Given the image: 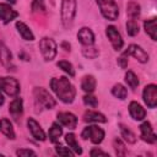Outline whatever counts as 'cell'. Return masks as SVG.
<instances>
[{
  "mask_svg": "<svg viewBox=\"0 0 157 157\" xmlns=\"http://www.w3.org/2000/svg\"><path fill=\"white\" fill-rule=\"evenodd\" d=\"M50 88L54 91L56 97L64 103H71L76 96V90L71 85L67 77H53L50 80Z\"/></svg>",
  "mask_w": 157,
  "mask_h": 157,
  "instance_id": "obj_1",
  "label": "cell"
},
{
  "mask_svg": "<svg viewBox=\"0 0 157 157\" xmlns=\"http://www.w3.org/2000/svg\"><path fill=\"white\" fill-rule=\"evenodd\" d=\"M76 15V0H63L61 2V22L65 28H70Z\"/></svg>",
  "mask_w": 157,
  "mask_h": 157,
  "instance_id": "obj_2",
  "label": "cell"
},
{
  "mask_svg": "<svg viewBox=\"0 0 157 157\" xmlns=\"http://www.w3.org/2000/svg\"><path fill=\"white\" fill-rule=\"evenodd\" d=\"M33 96H34V99L37 102V104L42 105L43 108L45 109H52L55 107L56 102L55 99L49 94V92L47 90H44L43 87H36L33 90Z\"/></svg>",
  "mask_w": 157,
  "mask_h": 157,
  "instance_id": "obj_3",
  "label": "cell"
},
{
  "mask_svg": "<svg viewBox=\"0 0 157 157\" xmlns=\"http://www.w3.org/2000/svg\"><path fill=\"white\" fill-rule=\"evenodd\" d=\"M97 4L99 5L101 12L105 18L110 21H115L118 18L119 9L114 0H97Z\"/></svg>",
  "mask_w": 157,
  "mask_h": 157,
  "instance_id": "obj_4",
  "label": "cell"
},
{
  "mask_svg": "<svg viewBox=\"0 0 157 157\" xmlns=\"http://www.w3.org/2000/svg\"><path fill=\"white\" fill-rule=\"evenodd\" d=\"M39 49L45 61H50L56 55V43L52 38H42L39 40Z\"/></svg>",
  "mask_w": 157,
  "mask_h": 157,
  "instance_id": "obj_5",
  "label": "cell"
},
{
  "mask_svg": "<svg viewBox=\"0 0 157 157\" xmlns=\"http://www.w3.org/2000/svg\"><path fill=\"white\" fill-rule=\"evenodd\" d=\"M81 137L85 140L90 139L93 144H101L104 137V131H103V129H101L96 125L86 126L81 132Z\"/></svg>",
  "mask_w": 157,
  "mask_h": 157,
  "instance_id": "obj_6",
  "label": "cell"
},
{
  "mask_svg": "<svg viewBox=\"0 0 157 157\" xmlns=\"http://www.w3.org/2000/svg\"><path fill=\"white\" fill-rule=\"evenodd\" d=\"M0 88L9 96H16L20 92V83L13 77H0Z\"/></svg>",
  "mask_w": 157,
  "mask_h": 157,
  "instance_id": "obj_7",
  "label": "cell"
},
{
  "mask_svg": "<svg viewBox=\"0 0 157 157\" xmlns=\"http://www.w3.org/2000/svg\"><path fill=\"white\" fill-rule=\"evenodd\" d=\"M142 97H144V102L147 104L148 108H155L157 105V86L153 83L147 85L144 88Z\"/></svg>",
  "mask_w": 157,
  "mask_h": 157,
  "instance_id": "obj_8",
  "label": "cell"
},
{
  "mask_svg": "<svg viewBox=\"0 0 157 157\" xmlns=\"http://www.w3.org/2000/svg\"><path fill=\"white\" fill-rule=\"evenodd\" d=\"M0 63L4 67H6V70H15V66L12 64V54L2 42H0Z\"/></svg>",
  "mask_w": 157,
  "mask_h": 157,
  "instance_id": "obj_9",
  "label": "cell"
},
{
  "mask_svg": "<svg viewBox=\"0 0 157 157\" xmlns=\"http://www.w3.org/2000/svg\"><path fill=\"white\" fill-rule=\"evenodd\" d=\"M107 36H108V38H109V40H110V43H112V45L115 50H120L123 48L121 36L114 26H108L107 27Z\"/></svg>",
  "mask_w": 157,
  "mask_h": 157,
  "instance_id": "obj_10",
  "label": "cell"
},
{
  "mask_svg": "<svg viewBox=\"0 0 157 157\" xmlns=\"http://www.w3.org/2000/svg\"><path fill=\"white\" fill-rule=\"evenodd\" d=\"M140 131H141V139L148 144H155L157 137H156V134L153 132L152 130V126L148 121H144L141 125H140Z\"/></svg>",
  "mask_w": 157,
  "mask_h": 157,
  "instance_id": "obj_11",
  "label": "cell"
},
{
  "mask_svg": "<svg viewBox=\"0 0 157 157\" xmlns=\"http://www.w3.org/2000/svg\"><path fill=\"white\" fill-rule=\"evenodd\" d=\"M17 16H18V12L15 11L10 5H7V4H0V20L4 23L11 22Z\"/></svg>",
  "mask_w": 157,
  "mask_h": 157,
  "instance_id": "obj_12",
  "label": "cell"
},
{
  "mask_svg": "<svg viewBox=\"0 0 157 157\" xmlns=\"http://www.w3.org/2000/svg\"><path fill=\"white\" fill-rule=\"evenodd\" d=\"M58 120L60 124H63L64 126L69 128V129H75L77 125V118L69 112H60L58 113Z\"/></svg>",
  "mask_w": 157,
  "mask_h": 157,
  "instance_id": "obj_13",
  "label": "cell"
},
{
  "mask_svg": "<svg viewBox=\"0 0 157 157\" xmlns=\"http://www.w3.org/2000/svg\"><path fill=\"white\" fill-rule=\"evenodd\" d=\"M27 125H28V129H29L32 136H33L36 140H39V141H44V140H45V134H44L43 129L40 128V125H39L33 118H28Z\"/></svg>",
  "mask_w": 157,
  "mask_h": 157,
  "instance_id": "obj_14",
  "label": "cell"
},
{
  "mask_svg": "<svg viewBox=\"0 0 157 157\" xmlns=\"http://www.w3.org/2000/svg\"><path fill=\"white\" fill-rule=\"evenodd\" d=\"M9 112L12 115V118L18 123L21 120L22 113H23V107H22V98H15L10 104H9Z\"/></svg>",
  "mask_w": 157,
  "mask_h": 157,
  "instance_id": "obj_15",
  "label": "cell"
},
{
  "mask_svg": "<svg viewBox=\"0 0 157 157\" xmlns=\"http://www.w3.org/2000/svg\"><path fill=\"white\" fill-rule=\"evenodd\" d=\"M128 52H129V55H132L140 63H147L148 60V54L136 44H130L128 47Z\"/></svg>",
  "mask_w": 157,
  "mask_h": 157,
  "instance_id": "obj_16",
  "label": "cell"
},
{
  "mask_svg": "<svg viewBox=\"0 0 157 157\" xmlns=\"http://www.w3.org/2000/svg\"><path fill=\"white\" fill-rule=\"evenodd\" d=\"M77 38H78L80 43L83 44V45H92V44L94 43V34H93V32H92L90 28H87V27H82V28L78 31Z\"/></svg>",
  "mask_w": 157,
  "mask_h": 157,
  "instance_id": "obj_17",
  "label": "cell"
},
{
  "mask_svg": "<svg viewBox=\"0 0 157 157\" xmlns=\"http://www.w3.org/2000/svg\"><path fill=\"white\" fill-rule=\"evenodd\" d=\"M129 113H130L131 118L135 119V120H142L146 117V110L142 108L141 104H139L135 101L130 102V104H129Z\"/></svg>",
  "mask_w": 157,
  "mask_h": 157,
  "instance_id": "obj_18",
  "label": "cell"
},
{
  "mask_svg": "<svg viewBox=\"0 0 157 157\" xmlns=\"http://www.w3.org/2000/svg\"><path fill=\"white\" fill-rule=\"evenodd\" d=\"M0 131H1L5 136H7L9 139H11V140L15 139V131H13L12 124H11L10 120L6 119V118L0 119Z\"/></svg>",
  "mask_w": 157,
  "mask_h": 157,
  "instance_id": "obj_19",
  "label": "cell"
},
{
  "mask_svg": "<svg viewBox=\"0 0 157 157\" xmlns=\"http://www.w3.org/2000/svg\"><path fill=\"white\" fill-rule=\"evenodd\" d=\"M83 120L86 123H91V121H94V123H105L107 121V118L102 113L88 110V112H86L83 114Z\"/></svg>",
  "mask_w": 157,
  "mask_h": 157,
  "instance_id": "obj_20",
  "label": "cell"
},
{
  "mask_svg": "<svg viewBox=\"0 0 157 157\" xmlns=\"http://www.w3.org/2000/svg\"><path fill=\"white\" fill-rule=\"evenodd\" d=\"M16 28L18 31V33L21 34V37L25 39V40H33L34 39V36L32 33V31L28 28V26L21 21H17L16 22Z\"/></svg>",
  "mask_w": 157,
  "mask_h": 157,
  "instance_id": "obj_21",
  "label": "cell"
},
{
  "mask_svg": "<svg viewBox=\"0 0 157 157\" xmlns=\"http://www.w3.org/2000/svg\"><path fill=\"white\" fill-rule=\"evenodd\" d=\"M81 88L87 92V93H91L94 91L96 88V78L92 76V75H86L82 77V81H81Z\"/></svg>",
  "mask_w": 157,
  "mask_h": 157,
  "instance_id": "obj_22",
  "label": "cell"
},
{
  "mask_svg": "<svg viewBox=\"0 0 157 157\" xmlns=\"http://www.w3.org/2000/svg\"><path fill=\"white\" fill-rule=\"evenodd\" d=\"M141 7L137 2L135 1H129L126 5V15L130 17V20H136L140 16Z\"/></svg>",
  "mask_w": 157,
  "mask_h": 157,
  "instance_id": "obj_23",
  "label": "cell"
},
{
  "mask_svg": "<svg viewBox=\"0 0 157 157\" xmlns=\"http://www.w3.org/2000/svg\"><path fill=\"white\" fill-rule=\"evenodd\" d=\"M65 141L67 142V145H69V147L74 151V153H76V155H81L82 153V148H81V146L78 145V142H77V140H76V136L74 135V134H66L65 135Z\"/></svg>",
  "mask_w": 157,
  "mask_h": 157,
  "instance_id": "obj_24",
  "label": "cell"
},
{
  "mask_svg": "<svg viewBox=\"0 0 157 157\" xmlns=\"http://www.w3.org/2000/svg\"><path fill=\"white\" fill-rule=\"evenodd\" d=\"M144 27H145V31L146 33L151 37L152 40H157V36H156V20L155 18H150V20H146L144 22Z\"/></svg>",
  "mask_w": 157,
  "mask_h": 157,
  "instance_id": "obj_25",
  "label": "cell"
},
{
  "mask_svg": "<svg viewBox=\"0 0 157 157\" xmlns=\"http://www.w3.org/2000/svg\"><path fill=\"white\" fill-rule=\"evenodd\" d=\"M119 129H120V134L125 139V141H128L129 144H135L136 136H135V134L128 126H125L124 124H119Z\"/></svg>",
  "mask_w": 157,
  "mask_h": 157,
  "instance_id": "obj_26",
  "label": "cell"
},
{
  "mask_svg": "<svg viewBox=\"0 0 157 157\" xmlns=\"http://www.w3.org/2000/svg\"><path fill=\"white\" fill-rule=\"evenodd\" d=\"M63 134V129L58 123H53L50 129H49V140L52 142H55Z\"/></svg>",
  "mask_w": 157,
  "mask_h": 157,
  "instance_id": "obj_27",
  "label": "cell"
},
{
  "mask_svg": "<svg viewBox=\"0 0 157 157\" xmlns=\"http://www.w3.org/2000/svg\"><path fill=\"white\" fill-rule=\"evenodd\" d=\"M112 93H113V96H115V97L119 98V99H125L126 96H128V90H126L123 85L117 83V85L113 86V88H112Z\"/></svg>",
  "mask_w": 157,
  "mask_h": 157,
  "instance_id": "obj_28",
  "label": "cell"
},
{
  "mask_svg": "<svg viewBox=\"0 0 157 157\" xmlns=\"http://www.w3.org/2000/svg\"><path fill=\"white\" fill-rule=\"evenodd\" d=\"M125 81L130 86V88H132V90H135L139 86V78H137V76L135 75V72H132L130 70L125 74Z\"/></svg>",
  "mask_w": 157,
  "mask_h": 157,
  "instance_id": "obj_29",
  "label": "cell"
},
{
  "mask_svg": "<svg viewBox=\"0 0 157 157\" xmlns=\"http://www.w3.org/2000/svg\"><path fill=\"white\" fill-rule=\"evenodd\" d=\"M113 147H114V151H115L117 156H125L126 155L125 145L120 139H114L113 140Z\"/></svg>",
  "mask_w": 157,
  "mask_h": 157,
  "instance_id": "obj_30",
  "label": "cell"
},
{
  "mask_svg": "<svg viewBox=\"0 0 157 157\" xmlns=\"http://www.w3.org/2000/svg\"><path fill=\"white\" fill-rule=\"evenodd\" d=\"M56 66H58L59 69H61L63 71H65L66 74H69L71 77L75 76V70H74L72 65H71L69 61H66V60H60V61H58Z\"/></svg>",
  "mask_w": 157,
  "mask_h": 157,
  "instance_id": "obj_31",
  "label": "cell"
},
{
  "mask_svg": "<svg viewBox=\"0 0 157 157\" xmlns=\"http://www.w3.org/2000/svg\"><path fill=\"white\" fill-rule=\"evenodd\" d=\"M82 54H83V56H86L88 59H94L98 56L99 52L97 48H94L92 45H85V48L82 49Z\"/></svg>",
  "mask_w": 157,
  "mask_h": 157,
  "instance_id": "obj_32",
  "label": "cell"
},
{
  "mask_svg": "<svg viewBox=\"0 0 157 157\" xmlns=\"http://www.w3.org/2000/svg\"><path fill=\"white\" fill-rule=\"evenodd\" d=\"M126 32L131 37H134V36H136L139 33V25H137V22L135 20H129L126 22Z\"/></svg>",
  "mask_w": 157,
  "mask_h": 157,
  "instance_id": "obj_33",
  "label": "cell"
},
{
  "mask_svg": "<svg viewBox=\"0 0 157 157\" xmlns=\"http://www.w3.org/2000/svg\"><path fill=\"white\" fill-rule=\"evenodd\" d=\"M31 7H32V11L33 12H44L45 11L44 0H33Z\"/></svg>",
  "mask_w": 157,
  "mask_h": 157,
  "instance_id": "obj_34",
  "label": "cell"
},
{
  "mask_svg": "<svg viewBox=\"0 0 157 157\" xmlns=\"http://www.w3.org/2000/svg\"><path fill=\"white\" fill-rule=\"evenodd\" d=\"M128 58H129V52H128V49H126V50H124V52L120 54V56L118 58V64H119V66H120L121 69H126V66H128Z\"/></svg>",
  "mask_w": 157,
  "mask_h": 157,
  "instance_id": "obj_35",
  "label": "cell"
},
{
  "mask_svg": "<svg viewBox=\"0 0 157 157\" xmlns=\"http://www.w3.org/2000/svg\"><path fill=\"white\" fill-rule=\"evenodd\" d=\"M83 103H85L86 105H88V107L94 108V107H97V104H98V99H97L94 96L86 94V96L83 97Z\"/></svg>",
  "mask_w": 157,
  "mask_h": 157,
  "instance_id": "obj_36",
  "label": "cell"
},
{
  "mask_svg": "<svg viewBox=\"0 0 157 157\" xmlns=\"http://www.w3.org/2000/svg\"><path fill=\"white\" fill-rule=\"evenodd\" d=\"M55 151L59 156H74V152L70 148L64 147L63 145H56L55 146Z\"/></svg>",
  "mask_w": 157,
  "mask_h": 157,
  "instance_id": "obj_37",
  "label": "cell"
},
{
  "mask_svg": "<svg viewBox=\"0 0 157 157\" xmlns=\"http://www.w3.org/2000/svg\"><path fill=\"white\" fill-rule=\"evenodd\" d=\"M17 156H36V152L32 150H27V148H20L16 151Z\"/></svg>",
  "mask_w": 157,
  "mask_h": 157,
  "instance_id": "obj_38",
  "label": "cell"
},
{
  "mask_svg": "<svg viewBox=\"0 0 157 157\" xmlns=\"http://www.w3.org/2000/svg\"><path fill=\"white\" fill-rule=\"evenodd\" d=\"M90 155H91V156H109L108 152H104V151L98 150V148H93V150H91Z\"/></svg>",
  "mask_w": 157,
  "mask_h": 157,
  "instance_id": "obj_39",
  "label": "cell"
},
{
  "mask_svg": "<svg viewBox=\"0 0 157 157\" xmlns=\"http://www.w3.org/2000/svg\"><path fill=\"white\" fill-rule=\"evenodd\" d=\"M61 48H63L64 50H66V52H70V48H71V47H70V44H69L67 42H63V43H61Z\"/></svg>",
  "mask_w": 157,
  "mask_h": 157,
  "instance_id": "obj_40",
  "label": "cell"
},
{
  "mask_svg": "<svg viewBox=\"0 0 157 157\" xmlns=\"http://www.w3.org/2000/svg\"><path fill=\"white\" fill-rule=\"evenodd\" d=\"M18 56H20V58H23V60H29V58H28L25 53H18Z\"/></svg>",
  "mask_w": 157,
  "mask_h": 157,
  "instance_id": "obj_41",
  "label": "cell"
},
{
  "mask_svg": "<svg viewBox=\"0 0 157 157\" xmlns=\"http://www.w3.org/2000/svg\"><path fill=\"white\" fill-rule=\"evenodd\" d=\"M4 104V96H2V93L0 92V105H2Z\"/></svg>",
  "mask_w": 157,
  "mask_h": 157,
  "instance_id": "obj_42",
  "label": "cell"
},
{
  "mask_svg": "<svg viewBox=\"0 0 157 157\" xmlns=\"http://www.w3.org/2000/svg\"><path fill=\"white\" fill-rule=\"evenodd\" d=\"M6 1H9V2H11V4H15V2H16V0H6Z\"/></svg>",
  "mask_w": 157,
  "mask_h": 157,
  "instance_id": "obj_43",
  "label": "cell"
}]
</instances>
